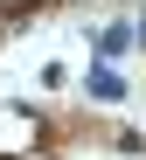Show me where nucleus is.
<instances>
[{
    "label": "nucleus",
    "mask_w": 146,
    "mask_h": 160,
    "mask_svg": "<svg viewBox=\"0 0 146 160\" xmlns=\"http://www.w3.org/2000/svg\"><path fill=\"white\" fill-rule=\"evenodd\" d=\"M91 91H98V98H118L125 84H118V77H111V70H91Z\"/></svg>",
    "instance_id": "nucleus-1"
}]
</instances>
